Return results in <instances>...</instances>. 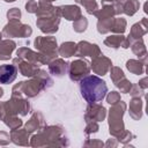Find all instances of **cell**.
<instances>
[{"instance_id": "3957f363", "label": "cell", "mask_w": 148, "mask_h": 148, "mask_svg": "<svg viewBox=\"0 0 148 148\" xmlns=\"http://www.w3.org/2000/svg\"><path fill=\"white\" fill-rule=\"evenodd\" d=\"M89 72V67L87 66V64L84 61L77 60V61H73L72 66H71V77L72 80H77L80 76L86 75Z\"/></svg>"}, {"instance_id": "ba28073f", "label": "cell", "mask_w": 148, "mask_h": 148, "mask_svg": "<svg viewBox=\"0 0 148 148\" xmlns=\"http://www.w3.org/2000/svg\"><path fill=\"white\" fill-rule=\"evenodd\" d=\"M75 51V45L73 43H66L62 44V46L60 47V54L64 57H71Z\"/></svg>"}, {"instance_id": "7c38bea8", "label": "cell", "mask_w": 148, "mask_h": 148, "mask_svg": "<svg viewBox=\"0 0 148 148\" xmlns=\"http://www.w3.org/2000/svg\"><path fill=\"white\" fill-rule=\"evenodd\" d=\"M118 101H119V95H118L116 91L111 92V94L109 95V97H108V102H109L110 104H114V103L118 102Z\"/></svg>"}, {"instance_id": "4fadbf2b", "label": "cell", "mask_w": 148, "mask_h": 148, "mask_svg": "<svg viewBox=\"0 0 148 148\" xmlns=\"http://www.w3.org/2000/svg\"><path fill=\"white\" fill-rule=\"evenodd\" d=\"M27 10H29L30 13H34V12H37V5L34 2V1H30L27 3Z\"/></svg>"}, {"instance_id": "6da1fadb", "label": "cell", "mask_w": 148, "mask_h": 148, "mask_svg": "<svg viewBox=\"0 0 148 148\" xmlns=\"http://www.w3.org/2000/svg\"><path fill=\"white\" fill-rule=\"evenodd\" d=\"M80 89L83 98L88 103H97L102 101L108 91L105 82L97 76H87L81 80Z\"/></svg>"}, {"instance_id": "8fae6325", "label": "cell", "mask_w": 148, "mask_h": 148, "mask_svg": "<svg viewBox=\"0 0 148 148\" xmlns=\"http://www.w3.org/2000/svg\"><path fill=\"white\" fill-rule=\"evenodd\" d=\"M20 15H21V13H20V10L16 9V8H13L10 12H8V18H12V20H17V18H20Z\"/></svg>"}, {"instance_id": "5bb4252c", "label": "cell", "mask_w": 148, "mask_h": 148, "mask_svg": "<svg viewBox=\"0 0 148 148\" xmlns=\"http://www.w3.org/2000/svg\"><path fill=\"white\" fill-rule=\"evenodd\" d=\"M2 96V89H0V97Z\"/></svg>"}, {"instance_id": "2e32d148", "label": "cell", "mask_w": 148, "mask_h": 148, "mask_svg": "<svg viewBox=\"0 0 148 148\" xmlns=\"http://www.w3.org/2000/svg\"><path fill=\"white\" fill-rule=\"evenodd\" d=\"M46 1H53V0H46Z\"/></svg>"}, {"instance_id": "8992f818", "label": "cell", "mask_w": 148, "mask_h": 148, "mask_svg": "<svg viewBox=\"0 0 148 148\" xmlns=\"http://www.w3.org/2000/svg\"><path fill=\"white\" fill-rule=\"evenodd\" d=\"M62 14L67 20H76V16H80V9L74 6H66L62 8Z\"/></svg>"}, {"instance_id": "52a82bcc", "label": "cell", "mask_w": 148, "mask_h": 148, "mask_svg": "<svg viewBox=\"0 0 148 148\" xmlns=\"http://www.w3.org/2000/svg\"><path fill=\"white\" fill-rule=\"evenodd\" d=\"M57 66H54L53 64H51L50 65V71H51V73H53L54 75H58V76H60V75H62V73H64V71L66 69V64H64V61H61V60H57Z\"/></svg>"}, {"instance_id": "277c9868", "label": "cell", "mask_w": 148, "mask_h": 148, "mask_svg": "<svg viewBox=\"0 0 148 148\" xmlns=\"http://www.w3.org/2000/svg\"><path fill=\"white\" fill-rule=\"evenodd\" d=\"M14 47H15V44L13 42H9V40L2 42L0 44V59H8Z\"/></svg>"}, {"instance_id": "7a4b0ae2", "label": "cell", "mask_w": 148, "mask_h": 148, "mask_svg": "<svg viewBox=\"0 0 148 148\" xmlns=\"http://www.w3.org/2000/svg\"><path fill=\"white\" fill-rule=\"evenodd\" d=\"M17 74V68L14 65L0 66V83H10Z\"/></svg>"}, {"instance_id": "30bf717a", "label": "cell", "mask_w": 148, "mask_h": 148, "mask_svg": "<svg viewBox=\"0 0 148 148\" xmlns=\"http://www.w3.org/2000/svg\"><path fill=\"white\" fill-rule=\"evenodd\" d=\"M81 20H80V23H75L74 24V28H75V30L76 31H79V32H81V31H83L84 29H86V27H87V20L84 18V17H80Z\"/></svg>"}, {"instance_id": "9a60e30c", "label": "cell", "mask_w": 148, "mask_h": 148, "mask_svg": "<svg viewBox=\"0 0 148 148\" xmlns=\"http://www.w3.org/2000/svg\"><path fill=\"white\" fill-rule=\"evenodd\" d=\"M6 1H9L10 2V1H15V0H6Z\"/></svg>"}, {"instance_id": "9c48e42d", "label": "cell", "mask_w": 148, "mask_h": 148, "mask_svg": "<svg viewBox=\"0 0 148 148\" xmlns=\"http://www.w3.org/2000/svg\"><path fill=\"white\" fill-rule=\"evenodd\" d=\"M121 42V37H118V36H113V37H110L105 40V44L109 45V46H112V47H118V45L120 44Z\"/></svg>"}, {"instance_id": "5b68a950", "label": "cell", "mask_w": 148, "mask_h": 148, "mask_svg": "<svg viewBox=\"0 0 148 148\" xmlns=\"http://www.w3.org/2000/svg\"><path fill=\"white\" fill-rule=\"evenodd\" d=\"M104 59H105V58H104V57H102V58H99V59L95 60L94 66H92L94 71H95L96 73H98V74H102V75L108 71V67L111 65L110 60L105 61V64H104V62H103V61H104Z\"/></svg>"}]
</instances>
